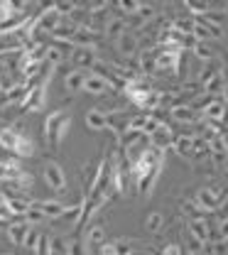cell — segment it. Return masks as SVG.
Here are the masks:
<instances>
[{
    "label": "cell",
    "instance_id": "15",
    "mask_svg": "<svg viewBox=\"0 0 228 255\" xmlns=\"http://www.w3.org/2000/svg\"><path fill=\"white\" fill-rule=\"evenodd\" d=\"M86 128L94 130V132L106 130V128H108V116H106L103 111H98V108H91V111L86 113Z\"/></svg>",
    "mask_w": 228,
    "mask_h": 255
},
{
    "label": "cell",
    "instance_id": "8",
    "mask_svg": "<svg viewBox=\"0 0 228 255\" xmlns=\"http://www.w3.org/2000/svg\"><path fill=\"white\" fill-rule=\"evenodd\" d=\"M71 62L76 64V69L86 71L91 66H96V49H84V47H74L71 49Z\"/></svg>",
    "mask_w": 228,
    "mask_h": 255
},
{
    "label": "cell",
    "instance_id": "20",
    "mask_svg": "<svg viewBox=\"0 0 228 255\" xmlns=\"http://www.w3.org/2000/svg\"><path fill=\"white\" fill-rule=\"evenodd\" d=\"M172 150H177L182 157H192L194 155V137L192 135H177Z\"/></svg>",
    "mask_w": 228,
    "mask_h": 255
},
{
    "label": "cell",
    "instance_id": "12",
    "mask_svg": "<svg viewBox=\"0 0 228 255\" xmlns=\"http://www.w3.org/2000/svg\"><path fill=\"white\" fill-rule=\"evenodd\" d=\"M86 71H81V69H74V71H69L64 76V89L69 94H79V91H84V84H86Z\"/></svg>",
    "mask_w": 228,
    "mask_h": 255
},
{
    "label": "cell",
    "instance_id": "2",
    "mask_svg": "<svg viewBox=\"0 0 228 255\" xmlns=\"http://www.w3.org/2000/svg\"><path fill=\"white\" fill-rule=\"evenodd\" d=\"M226 201H228V191L219 189V187H201L194 196V204L201 209V214L219 211Z\"/></svg>",
    "mask_w": 228,
    "mask_h": 255
},
{
    "label": "cell",
    "instance_id": "9",
    "mask_svg": "<svg viewBox=\"0 0 228 255\" xmlns=\"http://www.w3.org/2000/svg\"><path fill=\"white\" fill-rule=\"evenodd\" d=\"M228 118V106L224 101H219V98H214L206 108H204V121L206 123H221V121H226Z\"/></svg>",
    "mask_w": 228,
    "mask_h": 255
},
{
    "label": "cell",
    "instance_id": "6",
    "mask_svg": "<svg viewBox=\"0 0 228 255\" xmlns=\"http://www.w3.org/2000/svg\"><path fill=\"white\" fill-rule=\"evenodd\" d=\"M174 140H177V135H174V130L169 126H160L152 135H150V147H155V150H169V147H174Z\"/></svg>",
    "mask_w": 228,
    "mask_h": 255
},
{
    "label": "cell",
    "instance_id": "16",
    "mask_svg": "<svg viewBox=\"0 0 228 255\" xmlns=\"http://www.w3.org/2000/svg\"><path fill=\"white\" fill-rule=\"evenodd\" d=\"M20 135H22V132H20V130H15V128H2V130H0V147H2V150L15 152Z\"/></svg>",
    "mask_w": 228,
    "mask_h": 255
},
{
    "label": "cell",
    "instance_id": "11",
    "mask_svg": "<svg viewBox=\"0 0 228 255\" xmlns=\"http://www.w3.org/2000/svg\"><path fill=\"white\" fill-rule=\"evenodd\" d=\"M187 228H189L187 233L194 236L196 241H201V243H209L211 241V228H209V223L204 221V219H189Z\"/></svg>",
    "mask_w": 228,
    "mask_h": 255
},
{
    "label": "cell",
    "instance_id": "4",
    "mask_svg": "<svg viewBox=\"0 0 228 255\" xmlns=\"http://www.w3.org/2000/svg\"><path fill=\"white\" fill-rule=\"evenodd\" d=\"M49 76H52V74H49ZM49 76H47L42 84H37V86H32V89L27 91L25 101L20 103L25 111L37 113V111H42V108H44V103H47V84H49Z\"/></svg>",
    "mask_w": 228,
    "mask_h": 255
},
{
    "label": "cell",
    "instance_id": "18",
    "mask_svg": "<svg viewBox=\"0 0 228 255\" xmlns=\"http://www.w3.org/2000/svg\"><path fill=\"white\" fill-rule=\"evenodd\" d=\"M226 74L221 71V74H216V76H211L206 84H204V94L209 96H216V94H224V89H226Z\"/></svg>",
    "mask_w": 228,
    "mask_h": 255
},
{
    "label": "cell",
    "instance_id": "13",
    "mask_svg": "<svg viewBox=\"0 0 228 255\" xmlns=\"http://www.w3.org/2000/svg\"><path fill=\"white\" fill-rule=\"evenodd\" d=\"M74 47H84V49H96V32L91 27H79L74 39H71Z\"/></svg>",
    "mask_w": 228,
    "mask_h": 255
},
{
    "label": "cell",
    "instance_id": "25",
    "mask_svg": "<svg viewBox=\"0 0 228 255\" xmlns=\"http://www.w3.org/2000/svg\"><path fill=\"white\" fill-rule=\"evenodd\" d=\"M66 255H89V251H86V241L74 238V241L66 246Z\"/></svg>",
    "mask_w": 228,
    "mask_h": 255
},
{
    "label": "cell",
    "instance_id": "23",
    "mask_svg": "<svg viewBox=\"0 0 228 255\" xmlns=\"http://www.w3.org/2000/svg\"><path fill=\"white\" fill-rule=\"evenodd\" d=\"M162 226H164V216L160 214V211H150V214H147V219H145V228H147V231L160 233Z\"/></svg>",
    "mask_w": 228,
    "mask_h": 255
},
{
    "label": "cell",
    "instance_id": "34",
    "mask_svg": "<svg viewBox=\"0 0 228 255\" xmlns=\"http://www.w3.org/2000/svg\"><path fill=\"white\" fill-rule=\"evenodd\" d=\"M221 96H224L221 101H224V103H226V106H228V84H226V89H224V94H221Z\"/></svg>",
    "mask_w": 228,
    "mask_h": 255
},
{
    "label": "cell",
    "instance_id": "19",
    "mask_svg": "<svg viewBox=\"0 0 228 255\" xmlns=\"http://www.w3.org/2000/svg\"><path fill=\"white\" fill-rule=\"evenodd\" d=\"M103 30H106L108 37H113V39L118 42V39H120V34H125V32H128V25H125V20H123V17H111V20L106 22V27H103Z\"/></svg>",
    "mask_w": 228,
    "mask_h": 255
},
{
    "label": "cell",
    "instance_id": "21",
    "mask_svg": "<svg viewBox=\"0 0 228 255\" xmlns=\"http://www.w3.org/2000/svg\"><path fill=\"white\" fill-rule=\"evenodd\" d=\"M115 44H118V52H123V54H135V52H137V34L128 30L125 34H120V39H118Z\"/></svg>",
    "mask_w": 228,
    "mask_h": 255
},
{
    "label": "cell",
    "instance_id": "22",
    "mask_svg": "<svg viewBox=\"0 0 228 255\" xmlns=\"http://www.w3.org/2000/svg\"><path fill=\"white\" fill-rule=\"evenodd\" d=\"M103 243H106V231H103V226H91L89 233H86V246L101 248Z\"/></svg>",
    "mask_w": 228,
    "mask_h": 255
},
{
    "label": "cell",
    "instance_id": "33",
    "mask_svg": "<svg viewBox=\"0 0 228 255\" xmlns=\"http://www.w3.org/2000/svg\"><path fill=\"white\" fill-rule=\"evenodd\" d=\"M219 238H221V241H228V219H224V221L219 223Z\"/></svg>",
    "mask_w": 228,
    "mask_h": 255
},
{
    "label": "cell",
    "instance_id": "5",
    "mask_svg": "<svg viewBox=\"0 0 228 255\" xmlns=\"http://www.w3.org/2000/svg\"><path fill=\"white\" fill-rule=\"evenodd\" d=\"M44 182L47 187L54 191H64L66 189V174L62 169V164L57 162H44Z\"/></svg>",
    "mask_w": 228,
    "mask_h": 255
},
{
    "label": "cell",
    "instance_id": "17",
    "mask_svg": "<svg viewBox=\"0 0 228 255\" xmlns=\"http://www.w3.org/2000/svg\"><path fill=\"white\" fill-rule=\"evenodd\" d=\"M169 116H172L174 121H179V123H194L196 118H199V113H196L192 106H174V108L169 111Z\"/></svg>",
    "mask_w": 228,
    "mask_h": 255
},
{
    "label": "cell",
    "instance_id": "28",
    "mask_svg": "<svg viewBox=\"0 0 228 255\" xmlns=\"http://www.w3.org/2000/svg\"><path fill=\"white\" fill-rule=\"evenodd\" d=\"M54 10H57L59 15H69V12L76 10V2H54Z\"/></svg>",
    "mask_w": 228,
    "mask_h": 255
},
{
    "label": "cell",
    "instance_id": "30",
    "mask_svg": "<svg viewBox=\"0 0 228 255\" xmlns=\"http://www.w3.org/2000/svg\"><path fill=\"white\" fill-rule=\"evenodd\" d=\"M34 255H49V238H44V236H42L39 246L34 248Z\"/></svg>",
    "mask_w": 228,
    "mask_h": 255
},
{
    "label": "cell",
    "instance_id": "24",
    "mask_svg": "<svg viewBox=\"0 0 228 255\" xmlns=\"http://www.w3.org/2000/svg\"><path fill=\"white\" fill-rule=\"evenodd\" d=\"M194 54L201 59V62H211V59H216V57H214V49H211L209 42H196Z\"/></svg>",
    "mask_w": 228,
    "mask_h": 255
},
{
    "label": "cell",
    "instance_id": "14",
    "mask_svg": "<svg viewBox=\"0 0 228 255\" xmlns=\"http://www.w3.org/2000/svg\"><path fill=\"white\" fill-rule=\"evenodd\" d=\"M30 231H32V226L27 221H17V223H10L7 236H10V241H12L15 246H25V238H27Z\"/></svg>",
    "mask_w": 228,
    "mask_h": 255
},
{
    "label": "cell",
    "instance_id": "3",
    "mask_svg": "<svg viewBox=\"0 0 228 255\" xmlns=\"http://www.w3.org/2000/svg\"><path fill=\"white\" fill-rule=\"evenodd\" d=\"M59 20H62V15L54 10V5H49L44 12H39V15L34 17L27 32H30V34H37V32H52V34H54V30L59 27Z\"/></svg>",
    "mask_w": 228,
    "mask_h": 255
},
{
    "label": "cell",
    "instance_id": "29",
    "mask_svg": "<svg viewBox=\"0 0 228 255\" xmlns=\"http://www.w3.org/2000/svg\"><path fill=\"white\" fill-rule=\"evenodd\" d=\"M96 251H98V255H118V251H115V241H113V243L106 241V243H103L101 248H96Z\"/></svg>",
    "mask_w": 228,
    "mask_h": 255
},
{
    "label": "cell",
    "instance_id": "7",
    "mask_svg": "<svg viewBox=\"0 0 228 255\" xmlns=\"http://www.w3.org/2000/svg\"><path fill=\"white\" fill-rule=\"evenodd\" d=\"M84 91L91 96H103V94H108V91H113V84L103 74H89L86 76V84H84Z\"/></svg>",
    "mask_w": 228,
    "mask_h": 255
},
{
    "label": "cell",
    "instance_id": "26",
    "mask_svg": "<svg viewBox=\"0 0 228 255\" xmlns=\"http://www.w3.org/2000/svg\"><path fill=\"white\" fill-rule=\"evenodd\" d=\"M187 251H189L192 255H201L204 253V243H201V241H196L194 236H189V233H187Z\"/></svg>",
    "mask_w": 228,
    "mask_h": 255
},
{
    "label": "cell",
    "instance_id": "27",
    "mask_svg": "<svg viewBox=\"0 0 228 255\" xmlns=\"http://www.w3.org/2000/svg\"><path fill=\"white\" fill-rule=\"evenodd\" d=\"M39 241H42V236H39V233H37V231L32 228V231L27 233V238H25V248H30V251L34 253V248L39 246Z\"/></svg>",
    "mask_w": 228,
    "mask_h": 255
},
{
    "label": "cell",
    "instance_id": "10",
    "mask_svg": "<svg viewBox=\"0 0 228 255\" xmlns=\"http://www.w3.org/2000/svg\"><path fill=\"white\" fill-rule=\"evenodd\" d=\"M32 206L42 211L44 219H62V216L66 214V209H69V206H64V204H59V201H49V199H47V201H34Z\"/></svg>",
    "mask_w": 228,
    "mask_h": 255
},
{
    "label": "cell",
    "instance_id": "31",
    "mask_svg": "<svg viewBox=\"0 0 228 255\" xmlns=\"http://www.w3.org/2000/svg\"><path fill=\"white\" fill-rule=\"evenodd\" d=\"M15 184H17V187H22V189H27V187H32V177L22 172V174H20V177L15 179Z\"/></svg>",
    "mask_w": 228,
    "mask_h": 255
},
{
    "label": "cell",
    "instance_id": "1",
    "mask_svg": "<svg viewBox=\"0 0 228 255\" xmlns=\"http://www.w3.org/2000/svg\"><path fill=\"white\" fill-rule=\"evenodd\" d=\"M69 128H71V116L66 113L64 108L59 111H52L44 121V140L49 147H59L64 142V137L69 135Z\"/></svg>",
    "mask_w": 228,
    "mask_h": 255
},
{
    "label": "cell",
    "instance_id": "32",
    "mask_svg": "<svg viewBox=\"0 0 228 255\" xmlns=\"http://www.w3.org/2000/svg\"><path fill=\"white\" fill-rule=\"evenodd\" d=\"M162 255H182V246H177V243H167L162 248Z\"/></svg>",
    "mask_w": 228,
    "mask_h": 255
}]
</instances>
